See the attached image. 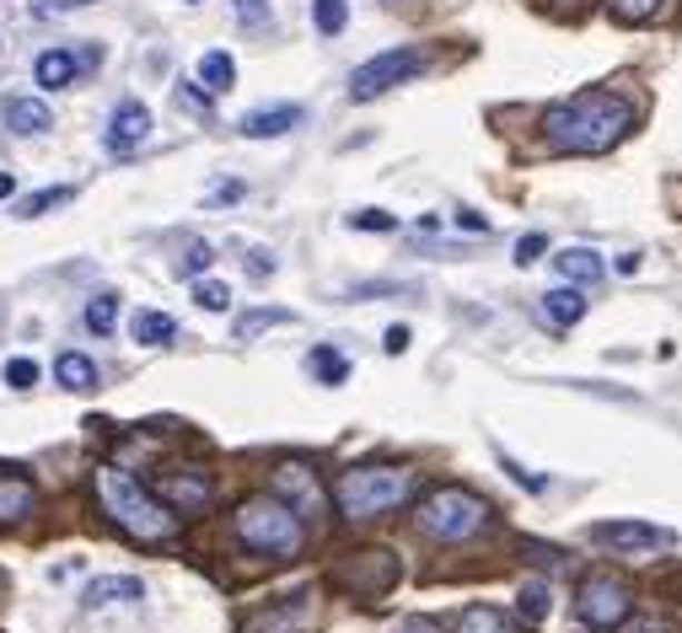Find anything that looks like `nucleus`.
I'll return each mask as SVG.
<instances>
[{"label": "nucleus", "mask_w": 682, "mask_h": 633, "mask_svg": "<svg viewBox=\"0 0 682 633\" xmlns=\"http://www.w3.org/2000/svg\"><path fill=\"white\" fill-rule=\"evenodd\" d=\"M231 532H237V543L248 547V553H264V558H296L302 543H307L302 515L290 511L279 494H253V500H243L237 515H231Z\"/></svg>", "instance_id": "obj_3"}, {"label": "nucleus", "mask_w": 682, "mask_h": 633, "mask_svg": "<svg viewBox=\"0 0 682 633\" xmlns=\"http://www.w3.org/2000/svg\"><path fill=\"white\" fill-rule=\"evenodd\" d=\"M575 633H586V629H575Z\"/></svg>", "instance_id": "obj_43"}, {"label": "nucleus", "mask_w": 682, "mask_h": 633, "mask_svg": "<svg viewBox=\"0 0 682 633\" xmlns=\"http://www.w3.org/2000/svg\"><path fill=\"white\" fill-rule=\"evenodd\" d=\"M591 543L613 547V553H651V547L672 543V532L666 526H645V521H596Z\"/></svg>", "instance_id": "obj_8"}, {"label": "nucleus", "mask_w": 682, "mask_h": 633, "mask_svg": "<svg viewBox=\"0 0 682 633\" xmlns=\"http://www.w3.org/2000/svg\"><path fill=\"white\" fill-rule=\"evenodd\" d=\"M543 247H548L543 237H522L516 241V264H537V253H543Z\"/></svg>", "instance_id": "obj_35"}, {"label": "nucleus", "mask_w": 682, "mask_h": 633, "mask_svg": "<svg viewBox=\"0 0 682 633\" xmlns=\"http://www.w3.org/2000/svg\"><path fill=\"white\" fill-rule=\"evenodd\" d=\"M312 376H317L323 387H339L344 376H349V360H344L339 349H312Z\"/></svg>", "instance_id": "obj_26"}, {"label": "nucleus", "mask_w": 682, "mask_h": 633, "mask_svg": "<svg viewBox=\"0 0 682 633\" xmlns=\"http://www.w3.org/2000/svg\"><path fill=\"white\" fill-rule=\"evenodd\" d=\"M32 483L22 478V473H6L0 467V526H17V521H28L32 515Z\"/></svg>", "instance_id": "obj_15"}, {"label": "nucleus", "mask_w": 682, "mask_h": 633, "mask_svg": "<svg viewBox=\"0 0 682 633\" xmlns=\"http://www.w3.org/2000/svg\"><path fill=\"white\" fill-rule=\"evenodd\" d=\"M586 317V296L575 290V285H559L543 296V323H554V328H575Z\"/></svg>", "instance_id": "obj_17"}, {"label": "nucleus", "mask_w": 682, "mask_h": 633, "mask_svg": "<svg viewBox=\"0 0 682 633\" xmlns=\"http://www.w3.org/2000/svg\"><path fill=\"white\" fill-rule=\"evenodd\" d=\"M457 226H463V231H490V220L473 215V210H457Z\"/></svg>", "instance_id": "obj_37"}, {"label": "nucleus", "mask_w": 682, "mask_h": 633, "mask_svg": "<svg viewBox=\"0 0 682 633\" xmlns=\"http://www.w3.org/2000/svg\"><path fill=\"white\" fill-rule=\"evenodd\" d=\"M414 521H419V532H425L431 543H467V537H478V532L490 526V505H484L473 488L446 483V488L425 494V505H419Z\"/></svg>", "instance_id": "obj_5"}, {"label": "nucleus", "mask_w": 682, "mask_h": 633, "mask_svg": "<svg viewBox=\"0 0 682 633\" xmlns=\"http://www.w3.org/2000/svg\"><path fill=\"white\" fill-rule=\"evenodd\" d=\"M70 199H76V188H65V182H60V188H43V194H28V199H22L17 210H22V215L32 220V215L55 210V205H70Z\"/></svg>", "instance_id": "obj_28"}, {"label": "nucleus", "mask_w": 682, "mask_h": 633, "mask_svg": "<svg viewBox=\"0 0 682 633\" xmlns=\"http://www.w3.org/2000/svg\"><path fill=\"white\" fill-rule=\"evenodd\" d=\"M188 6H194V0H188Z\"/></svg>", "instance_id": "obj_44"}, {"label": "nucleus", "mask_w": 682, "mask_h": 633, "mask_svg": "<svg viewBox=\"0 0 682 633\" xmlns=\"http://www.w3.org/2000/svg\"><path fill=\"white\" fill-rule=\"evenodd\" d=\"M575 612H581L586 629H619V623H629V612H634V591L623 580H613V574H591V580H581V591H575Z\"/></svg>", "instance_id": "obj_7"}, {"label": "nucleus", "mask_w": 682, "mask_h": 633, "mask_svg": "<svg viewBox=\"0 0 682 633\" xmlns=\"http://www.w3.org/2000/svg\"><path fill=\"white\" fill-rule=\"evenodd\" d=\"M349 226H355V231H398V215H387V210H355V215H349Z\"/></svg>", "instance_id": "obj_32"}, {"label": "nucleus", "mask_w": 682, "mask_h": 633, "mask_svg": "<svg viewBox=\"0 0 682 633\" xmlns=\"http://www.w3.org/2000/svg\"><path fill=\"white\" fill-rule=\"evenodd\" d=\"M87 328L92 333L119 328V296H92V301H87Z\"/></svg>", "instance_id": "obj_27"}, {"label": "nucleus", "mask_w": 682, "mask_h": 633, "mask_svg": "<svg viewBox=\"0 0 682 633\" xmlns=\"http://www.w3.org/2000/svg\"><path fill=\"white\" fill-rule=\"evenodd\" d=\"M92 494H97V505H102V515H108L119 532H129L135 543H172V537H178V515L167 511L156 494H146L125 467H97Z\"/></svg>", "instance_id": "obj_2"}, {"label": "nucleus", "mask_w": 682, "mask_h": 633, "mask_svg": "<svg viewBox=\"0 0 682 633\" xmlns=\"http://www.w3.org/2000/svg\"><path fill=\"white\" fill-rule=\"evenodd\" d=\"M419 70H425V55H419V49H382L376 60H366L355 76H349V97H355V102H372V97H382V91L414 81Z\"/></svg>", "instance_id": "obj_6"}, {"label": "nucleus", "mask_w": 682, "mask_h": 633, "mask_svg": "<svg viewBox=\"0 0 682 633\" xmlns=\"http://www.w3.org/2000/svg\"><path fill=\"white\" fill-rule=\"evenodd\" d=\"M275 488H279V500L302 515V521H317V515H323V488H317V478H312L302 462H285V467L275 473Z\"/></svg>", "instance_id": "obj_10"}, {"label": "nucleus", "mask_w": 682, "mask_h": 633, "mask_svg": "<svg viewBox=\"0 0 682 633\" xmlns=\"http://www.w3.org/2000/svg\"><path fill=\"white\" fill-rule=\"evenodd\" d=\"M17 194V182H11V172H0V199H11Z\"/></svg>", "instance_id": "obj_41"}, {"label": "nucleus", "mask_w": 682, "mask_h": 633, "mask_svg": "<svg viewBox=\"0 0 682 633\" xmlns=\"http://www.w3.org/2000/svg\"><path fill=\"white\" fill-rule=\"evenodd\" d=\"M172 333H178V323L167 311H135V344L161 349V344H172Z\"/></svg>", "instance_id": "obj_20"}, {"label": "nucleus", "mask_w": 682, "mask_h": 633, "mask_svg": "<svg viewBox=\"0 0 682 633\" xmlns=\"http://www.w3.org/2000/svg\"><path fill=\"white\" fill-rule=\"evenodd\" d=\"M312 22H317L323 38L344 32V22H349V0H312Z\"/></svg>", "instance_id": "obj_25"}, {"label": "nucleus", "mask_w": 682, "mask_h": 633, "mask_svg": "<svg viewBox=\"0 0 682 633\" xmlns=\"http://www.w3.org/2000/svg\"><path fill=\"white\" fill-rule=\"evenodd\" d=\"M161 505L167 511H205L210 505V478L205 473H194V467H172V473H161Z\"/></svg>", "instance_id": "obj_11"}, {"label": "nucleus", "mask_w": 682, "mask_h": 633, "mask_svg": "<svg viewBox=\"0 0 682 633\" xmlns=\"http://www.w3.org/2000/svg\"><path fill=\"white\" fill-rule=\"evenodd\" d=\"M253 274H275V258L269 253H253Z\"/></svg>", "instance_id": "obj_40"}, {"label": "nucleus", "mask_w": 682, "mask_h": 633, "mask_svg": "<svg viewBox=\"0 0 682 633\" xmlns=\"http://www.w3.org/2000/svg\"><path fill=\"white\" fill-rule=\"evenodd\" d=\"M554 269L564 274V285H575V290H581V285H596V279L607 274V264H602L591 247H564V253L554 258Z\"/></svg>", "instance_id": "obj_16"}, {"label": "nucleus", "mask_w": 682, "mask_h": 633, "mask_svg": "<svg viewBox=\"0 0 682 633\" xmlns=\"http://www.w3.org/2000/svg\"><path fill=\"white\" fill-rule=\"evenodd\" d=\"M140 596H146V585H140L135 574H102V580H92V585H87V596H81V606H87V612H97V606L140 602Z\"/></svg>", "instance_id": "obj_13"}, {"label": "nucleus", "mask_w": 682, "mask_h": 633, "mask_svg": "<svg viewBox=\"0 0 682 633\" xmlns=\"http://www.w3.org/2000/svg\"><path fill=\"white\" fill-rule=\"evenodd\" d=\"M296 123H302V108H296V102H279V108L248 113V119H243V135H248V140H275V135H290Z\"/></svg>", "instance_id": "obj_14"}, {"label": "nucleus", "mask_w": 682, "mask_h": 633, "mask_svg": "<svg viewBox=\"0 0 682 633\" xmlns=\"http://www.w3.org/2000/svg\"><path fill=\"white\" fill-rule=\"evenodd\" d=\"M210 258H216V253H210V241H194V247H188V258H184V274H205L210 269Z\"/></svg>", "instance_id": "obj_34"}, {"label": "nucleus", "mask_w": 682, "mask_h": 633, "mask_svg": "<svg viewBox=\"0 0 682 633\" xmlns=\"http://www.w3.org/2000/svg\"><path fill=\"white\" fill-rule=\"evenodd\" d=\"M382 349H387V355H404V349H408V328H387Z\"/></svg>", "instance_id": "obj_36"}, {"label": "nucleus", "mask_w": 682, "mask_h": 633, "mask_svg": "<svg viewBox=\"0 0 682 633\" xmlns=\"http://www.w3.org/2000/svg\"><path fill=\"white\" fill-rule=\"evenodd\" d=\"M398 633H441V629H435L431 617H408V623H404V629H398Z\"/></svg>", "instance_id": "obj_39"}, {"label": "nucleus", "mask_w": 682, "mask_h": 633, "mask_svg": "<svg viewBox=\"0 0 682 633\" xmlns=\"http://www.w3.org/2000/svg\"><path fill=\"white\" fill-rule=\"evenodd\" d=\"M607 11L619 22H651L655 11H661V0H607Z\"/></svg>", "instance_id": "obj_29"}, {"label": "nucleus", "mask_w": 682, "mask_h": 633, "mask_svg": "<svg viewBox=\"0 0 682 633\" xmlns=\"http://www.w3.org/2000/svg\"><path fill=\"white\" fill-rule=\"evenodd\" d=\"M194 301L205 306V311H226V306H231V290H226L220 279H199V285H194Z\"/></svg>", "instance_id": "obj_31"}, {"label": "nucleus", "mask_w": 682, "mask_h": 633, "mask_svg": "<svg viewBox=\"0 0 682 633\" xmlns=\"http://www.w3.org/2000/svg\"><path fill=\"white\" fill-rule=\"evenodd\" d=\"M108 151L113 156H129V151H140L146 140H151V108L140 102V97H125L119 108H113V119H108Z\"/></svg>", "instance_id": "obj_9"}, {"label": "nucleus", "mask_w": 682, "mask_h": 633, "mask_svg": "<svg viewBox=\"0 0 682 633\" xmlns=\"http://www.w3.org/2000/svg\"><path fill=\"white\" fill-rule=\"evenodd\" d=\"M76 55L70 49H43L38 55V65H32V76H38V87H49V91H60V87H70L76 81Z\"/></svg>", "instance_id": "obj_18"}, {"label": "nucleus", "mask_w": 682, "mask_h": 633, "mask_svg": "<svg viewBox=\"0 0 682 633\" xmlns=\"http://www.w3.org/2000/svg\"><path fill=\"white\" fill-rule=\"evenodd\" d=\"M55 376H60V387H70V393H92L97 387V365L87 355H76V349H65L60 360H55Z\"/></svg>", "instance_id": "obj_19"}, {"label": "nucleus", "mask_w": 682, "mask_h": 633, "mask_svg": "<svg viewBox=\"0 0 682 633\" xmlns=\"http://www.w3.org/2000/svg\"><path fill=\"white\" fill-rule=\"evenodd\" d=\"M231 11H237L243 28H264L269 22V0H231Z\"/></svg>", "instance_id": "obj_33"}, {"label": "nucleus", "mask_w": 682, "mask_h": 633, "mask_svg": "<svg viewBox=\"0 0 682 633\" xmlns=\"http://www.w3.org/2000/svg\"><path fill=\"white\" fill-rule=\"evenodd\" d=\"M419 478L408 467H349L334 483V505L344 521H376V515H393L398 505L414 500Z\"/></svg>", "instance_id": "obj_4"}, {"label": "nucleus", "mask_w": 682, "mask_h": 633, "mask_svg": "<svg viewBox=\"0 0 682 633\" xmlns=\"http://www.w3.org/2000/svg\"><path fill=\"white\" fill-rule=\"evenodd\" d=\"M516 612H522V623H527V633L548 617V585L543 580H527L522 585V596H516Z\"/></svg>", "instance_id": "obj_22"}, {"label": "nucleus", "mask_w": 682, "mask_h": 633, "mask_svg": "<svg viewBox=\"0 0 682 633\" xmlns=\"http://www.w3.org/2000/svg\"><path fill=\"white\" fill-rule=\"evenodd\" d=\"M457 633H522L500 606H467L457 617Z\"/></svg>", "instance_id": "obj_21"}, {"label": "nucleus", "mask_w": 682, "mask_h": 633, "mask_svg": "<svg viewBox=\"0 0 682 633\" xmlns=\"http://www.w3.org/2000/svg\"><path fill=\"white\" fill-rule=\"evenodd\" d=\"M0 119H6L11 135H49V129H55V108H49L43 97H6Z\"/></svg>", "instance_id": "obj_12"}, {"label": "nucleus", "mask_w": 682, "mask_h": 633, "mask_svg": "<svg viewBox=\"0 0 682 633\" xmlns=\"http://www.w3.org/2000/svg\"><path fill=\"white\" fill-rule=\"evenodd\" d=\"M55 6H97V0H55Z\"/></svg>", "instance_id": "obj_42"}, {"label": "nucleus", "mask_w": 682, "mask_h": 633, "mask_svg": "<svg viewBox=\"0 0 682 633\" xmlns=\"http://www.w3.org/2000/svg\"><path fill=\"white\" fill-rule=\"evenodd\" d=\"M6 387H11V393H32V387H38V360L22 355V360L6 365Z\"/></svg>", "instance_id": "obj_30"}, {"label": "nucleus", "mask_w": 682, "mask_h": 633, "mask_svg": "<svg viewBox=\"0 0 682 633\" xmlns=\"http://www.w3.org/2000/svg\"><path fill=\"white\" fill-rule=\"evenodd\" d=\"M629 633H678V629H672L666 617H645V623H634V629H629Z\"/></svg>", "instance_id": "obj_38"}, {"label": "nucleus", "mask_w": 682, "mask_h": 633, "mask_svg": "<svg viewBox=\"0 0 682 633\" xmlns=\"http://www.w3.org/2000/svg\"><path fill=\"white\" fill-rule=\"evenodd\" d=\"M634 129V108L619 91H575L543 113V140L564 156H602Z\"/></svg>", "instance_id": "obj_1"}, {"label": "nucleus", "mask_w": 682, "mask_h": 633, "mask_svg": "<svg viewBox=\"0 0 682 633\" xmlns=\"http://www.w3.org/2000/svg\"><path fill=\"white\" fill-rule=\"evenodd\" d=\"M199 81L210 91H226L231 81H237V65H231V55H220V49H210L205 60H199Z\"/></svg>", "instance_id": "obj_24"}, {"label": "nucleus", "mask_w": 682, "mask_h": 633, "mask_svg": "<svg viewBox=\"0 0 682 633\" xmlns=\"http://www.w3.org/2000/svg\"><path fill=\"white\" fill-rule=\"evenodd\" d=\"M285 323H296L285 306H264V311H248V317H237V338L248 344V338H258L264 328H285Z\"/></svg>", "instance_id": "obj_23"}]
</instances>
